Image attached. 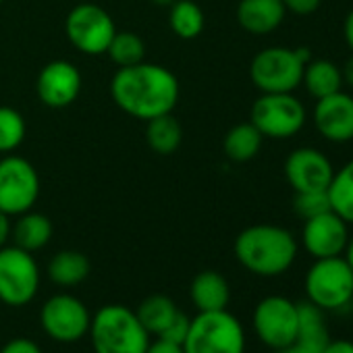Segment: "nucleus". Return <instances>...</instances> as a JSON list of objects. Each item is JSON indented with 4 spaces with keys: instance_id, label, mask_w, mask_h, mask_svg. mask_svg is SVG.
Masks as SVG:
<instances>
[{
    "instance_id": "obj_1",
    "label": "nucleus",
    "mask_w": 353,
    "mask_h": 353,
    "mask_svg": "<svg viewBox=\"0 0 353 353\" xmlns=\"http://www.w3.org/2000/svg\"><path fill=\"white\" fill-rule=\"evenodd\" d=\"M114 104L141 121L168 114L179 102V81L162 65L137 63L121 67L110 81Z\"/></svg>"
},
{
    "instance_id": "obj_2",
    "label": "nucleus",
    "mask_w": 353,
    "mask_h": 353,
    "mask_svg": "<svg viewBox=\"0 0 353 353\" xmlns=\"http://www.w3.org/2000/svg\"><path fill=\"white\" fill-rule=\"evenodd\" d=\"M297 241L291 231L276 225H254L235 239V258L258 276H279L287 272L297 258Z\"/></svg>"
},
{
    "instance_id": "obj_3",
    "label": "nucleus",
    "mask_w": 353,
    "mask_h": 353,
    "mask_svg": "<svg viewBox=\"0 0 353 353\" xmlns=\"http://www.w3.org/2000/svg\"><path fill=\"white\" fill-rule=\"evenodd\" d=\"M88 334L94 353H145L152 343L135 310L119 303L100 307L92 316Z\"/></svg>"
},
{
    "instance_id": "obj_4",
    "label": "nucleus",
    "mask_w": 353,
    "mask_h": 353,
    "mask_svg": "<svg viewBox=\"0 0 353 353\" xmlns=\"http://www.w3.org/2000/svg\"><path fill=\"white\" fill-rule=\"evenodd\" d=\"M312 54L307 48L270 46L258 52L250 67V77L262 94H291L299 88L303 69Z\"/></svg>"
},
{
    "instance_id": "obj_5",
    "label": "nucleus",
    "mask_w": 353,
    "mask_h": 353,
    "mask_svg": "<svg viewBox=\"0 0 353 353\" xmlns=\"http://www.w3.org/2000/svg\"><path fill=\"white\" fill-rule=\"evenodd\" d=\"M185 353H245V330L227 310L198 312L183 341Z\"/></svg>"
},
{
    "instance_id": "obj_6",
    "label": "nucleus",
    "mask_w": 353,
    "mask_h": 353,
    "mask_svg": "<svg viewBox=\"0 0 353 353\" xmlns=\"http://www.w3.org/2000/svg\"><path fill=\"white\" fill-rule=\"evenodd\" d=\"M307 301L322 312H341L353 299V270L343 256L320 258L305 272Z\"/></svg>"
},
{
    "instance_id": "obj_7",
    "label": "nucleus",
    "mask_w": 353,
    "mask_h": 353,
    "mask_svg": "<svg viewBox=\"0 0 353 353\" xmlns=\"http://www.w3.org/2000/svg\"><path fill=\"white\" fill-rule=\"evenodd\" d=\"M40 289V268L32 256L17 245L0 248V301L28 305Z\"/></svg>"
},
{
    "instance_id": "obj_8",
    "label": "nucleus",
    "mask_w": 353,
    "mask_h": 353,
    "mask_svg": "<svg viewBox=\"0 0 353 353\" xmlns=\"http://www.w3.org/2000/svg\"><path fill=\"white\" fill-rule=\"evenodd\" d=\"M38 196L40 176L30 160L13 154L0 160V210L19 216L34 208Z\"/></svg>"
},
{
    "instance_id": "obj_9",
    "label": "nucleus",
    "mask_w": 353,
    "mask_h": 353,
    "mask_svg": "<svg viewBox=\"0 0 353 353\" xmlns=\"http://www.w3.org/2000/svg\"><path fill=\"white\" fill-rule=\"evenodd\" d=\"M252 324L256 336L268 349H287L297 341V303L283 295H268L256 305Z\"/></svg>"
},
{
    "instance_id": "obj_10",
    "label": "nucleus",
    "mask_w": 353,
    "mask_h": 353,
    "mask_svg": "<svg viewBox=\"0 0 353 353\" xmlns=\"http://www.w3.org/2000/svg\"><path fill=\"white\" fill-rule=\"evenodd\" d=\"M65 34L79 52L98 57L106 54L108 44L117 34V26L102 7L94 3H81L67 15Z\"/></svg>"
},
{
    "instance_id": "obj_11",
    "label": "nucleus",
    "mask_w": 353,
    "mask_h": 353,
    "mask_svg": "<svg viewBox=\"0 0 353 353\" xmlns=\"http://www.w3.org/2000/svg\"><path fill=\"white\" fill-rule=\"evenodd\" d=\"M252 123L270 139H287L305 125V108L293 94H262L252 106Z\"/></svg>"
},
{
    "instance_id": "obj_12",
    "label": "nucleus",
    "mask_w": 353,
    "mask_h": 353,
    "mask_svg": "<svg viewBox=\"0 0 353 353\" xmlns=\"http://www.w3.org/2000/svg\"><path fill=\"white\" fill-rule=\"evenodd\" d=\"M44 332L59 343H75L90 332L92 316L83 301L73 295L50 297L40 312Z\"/></svg>"
},
{
    "instance_id": "obj_13",
    "label": "nucleus",
    "mask_w": 353,
    "mask_h": 353,
    "mask_svg": "<svg viewBox=\"0 0 353 353\" xmlns=\"http://www.w3.org/2000/svg\"><path fill=\"white\" fill-rule=\"evenodd\" d=\"M334 168L330 160L316 148H297L285 160V176L289 185L299 192H326Z\"/></svg>"
},
{
    "instance_id": "obj_14",
    "label": "nucleus",
    "mask_w": 353,
    "mask_h": 353,
    "mask_svg": "<svg viewBox=\"0 0 353 353\" xmlns=\"http://www.w3.org/2000/svg\"><path fill=\"white\" fill-rule=\"evenodd\" d=\"M347 241H349V225L332 210L312 216L303 223L301 245L316 260L343 256Z\"/></svg>"
},
{
    "instance_id": "obj_15",
    "label": "nucleus",
    "mask_w": 353,
    "mask_h": 353,
    "mask_svg": "<svg viewBox=\"0 0 353 353\" xmlns=\"http://www.w3.org/2000/svg\"><path fill=\"white\" fill-rule=\"evenodd\" d=\"M36 92L48 108H67L81 92V73L69 61H52L40 71Z\"/></svg>"
},
{
    "instance_id": "obj_16",
    "label": "nucleus",
    "mask_w": 353,
    "mask_h": 353,
    "mask_svg": "<svg viewBox=\"0 0 353 353\" xmlns=\"http://www.w3.org/2000/svg\"><path fill=\"white\" fill-rule=\"evenodd\" d=\"M314 125L318 133L334 143L353 139V96L345 92L320 98L314 108Z\"/></svg>"
},
{
    "instance_id": "obj_17",
    "label": "nucleus",
    "mask_w": 353,
    "mask_h": 353,
    "mask_svg": "<svg viewBox=\"0 0 353 353\" xmlns=\"http://www.w3.org/2000/svg\"><path fill=\"white\" fill-rule=\"evenodd\" d=\"M283 0H241L237 5V21L239 26L256 36L274 32L285 19Z\"/></svg>"
},
{
    "instance_id": "obj_18",
    "label": "nucleus",
    "mask_w": 353,
    "mask_h": 353,
    "mask_svg": "<svg viewBox=\"0 0 353 353\" xmlns=\"http://www.w3.org/2000/svg\"><path fill=\"white\" fill-rule=\"evenodd\" d=\"M192 301L198 312L227 310L231 301V287L227 279L216 270H202L192 283Z\"/></svg>"
},
{
    "instance_id": "obj_19",
    "label": "nucleus",
    "mask_w": 353,
    "mask_h": 353,
    "mask_svg": "<svg viewBox=\"0 0 353 353\" xmlns=\"http://www.w3.org/2000/svg\"><path fill=\"white\" fill-rule=\"evenodd\" d=\"M11 237L17 248L34 254L46 248L48 241L52 239V223L48 221V216L28 210L19 214L17 223L11 227Z\"/></svg>"
},
{
    "instance_id": "obj_20",
    "label": "nucleus",
    "mask_w": 353,
    "mask_h": 353,
    "mask_svg": "<svg viewBox=\"0 0 353 353\" xmlns=\"http://www.w3.org/2000/svg\"><path fill=\"white\" fill-rule=\"evenodd\" d=\"M139 322L143 324V328L150 332V336L154 334L156 339L162 336L168 326L179 318L181 310L174 305V301L166 295H150L141 301V305L135 310Z\"/></svg>"
},
{
    "instance_id": "obj_21",
    "label": "nucleus",
    "mask_w": 353,
    "mask_h": 353,
    "mask_svg": "<svg viewBox=\"0 0 353 353\" xmlns=\"http://www.w3.org/2000/svg\"><path fill=\"white\" fill-rule=\"evenodd\" d=\"M145 141L156 154L168 156V154L176 152V148L181 145L183 127L172 117V112L154 117V119L145 121Z\"/></svg>"
},
{
    "instance_id": "obj_22",
    "label": "nucleus",
    "mask_w": 353,
    "mask_h": 353,
    "mask_svg": "<svg viewBox=\"0 0 353 353\" xmlns=\"http://www.w3.org/2000/svg\"><path fill=\"white\" fill-rule=\"evenodd\" d=\"M301 83L305 85L307 94H312L316 100L326 98L330 94L341 92L343 85V73L341 69L330 63V61H310L303 69V77Z\"/></svg>"
},
{
    "instance_id": "obj_23",
    "label": "nucleus",
    "mask_w": 353,
    "mask_h": 353,
    "mask_svg": "<svg viewBox=\"0 0 353 353\" xmlns=\"http://www.w3.org/2000/svg\"><path fill=\"white\" fill-rule=\"evenodd\" d=\"M90 274V260L75 250H63L52 256L48 264V276L59 287H75Z\"/></svg>"
},
{
    "instance_id": "obj_24",
    "label": "nucleus",
    "mask_w": 353,
    "mask_h": 353,
    "mask_svg": "<svg viewBox=\"0 0 353 353\" xmlns=\"http://www.w3.org/2000/svg\"><path fill=\"white\" fill-rule=\"evenodd\" d=\"M168 26L181 40H196L204 32L206 17L194 0H174L168 11Z\"/></svg>"
},
{
    "instance_id": "obj_25",
    "label": "nucleus",
    "mask_w": 353,
    "mask_h": 353,
    "mask_svg": "<svg viewBox=\"0 0 353 353\" xmlns=\"http://www.w3.org/2000/svg\"><path fill=\"white\" fill-rule=\"evenodd\" d=\"M326 194L330 210L347 225H353V160H349L341 170H334Z\"/></svg>"
},
{
    "instance_id": "obj_26",
    "label": "nucleus",
    "mask_w": 353,
    "mask_h": 353,
    "mask_svg": "<svg viewBox=\"0 0 353 353\" xmlns=\"http://www.w3.org/2000/svg\"><path fill=\"white\" fill-rule=\"evenodd\" d=\"M262 139L264 135L256 129L252 121L239 123L225 135V154L235 162H248L260 152Z\"/></svg>"
},
{
    "instance_id": "obj_27",
    "label": "nucleus",
    "mask_w": 353,
    "mask_h": 353,
    "mask_svg": "<svg viewBox=\"0 0 353 353\" xmlns=\"http://www.w3.org/2000/svg\"><path fill=\"white\" fill-rule=\"evenodd\" d=\"M299 314V328H297V341L326 345L330 341V332L326 326V316L320 307H316L310 301L297 303Z\"/></svg>"
},
{
    "instance_id": "obj_28",
    "label": "nucleus",
    "mask_w": 353,
    "mask_h": 353,
    "mask_svg": "<svg viewBox=\"0 0 353 353\" xmlns=\"http://www.w3.org/2000/svg\"><path fill=\"white\" fill-rule=\"evenodd\" d=\"M106 54L110 61L121 69V67H131L137 63H143L145 57V44L143 40L133 34V32H117L108 44Z\"/></svg>"
},
{
    "instance_id": "obj_29",
    "label": "nucleus",
    "mask_w": 353,
    "mask_h": 353,
    "mask_svg": "<svg viewBox=\"0 0 353 353\" xmlns=\"http://www.w3.org/2000/svg\"><path fill=\"white\" fill-rule=\"evenodd\" d=\"M28 127L19 110L11 106H0V154L17 150L26 139Z\"/></svg>"
},
{
    "instance_id": "obj_30",
    "label": "nucleus",
    "mask_w": 353,
    "mask_h": 353,
    "mask_svg": "<svg viewBox=\"0 0 353 353\" xmlns=\"http://www.w3.org/2000/svg\"><path fill=\"white\" fill-rule=\"evenodd\" d=\"M293 208L303 221H307L312 216L328 212L330 210V200H328L326 192H299V194H295Z\"/></svg>"
},
{
    "instance_id": "obj_31",
    "label": "nucleus",
    "mask_w": 353,
    "mask_h": 353,
    "mask_svg": "<svg viewBox=\"0 0 353 353\" xmlns=\"http://www.w3.org/2000/svg\"><path fill=\"white\" fill-rule=\"evenodd\" d=\"M190 318L181 312L179 314V318H176L170 326H168V330L162 334V336H158V339H164V341H170V343H179V345H183V341H185V336H188V330H190Z\"/></svg>"
},
{
    "instance_id": "obj_32",
    "label": "nucleus",
    "mask_w": 353,
    "mask_h": 353,
    "mask_svg": "<svg viewBox=\"0 0 353 353\" xmlns=\"http://www.w3.org/2000/svg\"><path fill=\"white\" fill-rule=\"evenodd\" d=\"M0 353H42V349L32 339L19 336V339L9 341L3 349H0Z\"/></svg>"
},
{
    "instance_id": "obj_33",
    "label": "nucleus",
    "mask_w": 353,
    "mask_h": 353,
    "mask_svg": "<svg viewBox=\"0 0 353 353\" xmlns=\"http://www.w3.org/2000/svg\"><path fill=\"white\" fill-rule=\"evenodd\" d=\"M283 5L295 15H312L320 7V0H283Z\"/></svg>"
},
{
    "instance_id": "obj_34",
    "label": "nucleus",
    "mask_w": 353,
    "mask_h": 353,
    "mask_svg": "<svg viewBox=\"0 0 353 353\" xmlns=\"http://www.w3.org/2000/svg\"><path fill=\"white\" fill-rule=\"evenodd\" d=\"M145 353H185V351H183V345H179V343H170V341H164V339H156V341L150 343Z\"/></svg>"
},
{
    "instance_id": "obj_35",
    "label": "nucleus",
    "mask_w": 353,
    "mask_h": 353,
    "mask_svg": "<svg viewBox=\"0 0 353 353\" xmlns=\"http://www.w3.org/2000/svg\"><path fill=\"white\" fill-rule=\"evenodd\" d=\"M322 353H353V341H349V339H330Z\"/></svg>"
},
{
    "instance_id": "obj_36",
    "label": "nucleus",
    "mask_w": 353,
    "mask_h": 353,
    "mask_svg": "<svg viewBox=\"0 0 353 353\" xmlns=\"http://www.w3.org/2000/svg\"><path fill=\"white\" fill-rule=\"evenodd\" d=\"M326 345H316V343H305V341H295L291 345L293 353H322Z\"/></svg>"
},
{
    "instance_id": "obj_37",
    "label": "nucleus",
    "mask_w": 353,
    "mask_h": 353,
    "mask_svg": "<svg viewBox=\"0 0 353 353\" xmlns=\"http://www.w3.org/2000/svg\"><path fill=\"white\" fill-rule=\"evenodd\" d=\"M9 237H11V221H9V214L0 210V248H5Z\"/></svg>"
},
{
    "instance_id": "obj_38",
    "label": "nucleus",
    "mask_w": 353,
    "mask_h": 353,
    "mask_svg": "<svg viewBox=\"0 0 353 353\" xmlns=\"http://www.w3.org/2000/svg\"><path fill=\"white\" fill-rule=\"evenodd\" d=\"M343 34H345V40L349 44V48L353 50V9L349 11L347 19H345V26H343Z\"/></svg>"
},
{
    "instance_id": "obj_39",
    "label": "nucleus",
    "mask_w": 353,
    "mask_h": 353,
    "mask_svg": "<svg viewBox=\"0 0 353 353\" xmlns=\"http://www.w3.org/2000/svg\"><path fill=\"white\" fill-rule=\"evenodd\" d=\"M341 73H343V79L347 81V85H349V88H353V57L345 63V67H343V71H341Z\"/></svg>"
},
{
    "instance_id": "obj_40",
    "label": "nucleus",
    "mask_w": 353,
    "mask_h": 353,
    "mask_svg": "<svg viewBox=\"0 0 353 353\" xmlns=\"http://www.w3.org/2000/svg\"><path fill=\"white\" fill-rule=\"evenodd\" d=\"M343 258H345V262L349 264V268L353 270V237H349L347 248H345V252H343Z\"/></svg>"
},
{
    "instance_id": "obj_41",
    "label": "nucleus",
    "mask_w": 353,
    "mask_h": 353,
    "mask_svg": "<svg viewBox=\"0 0 353 353\" xmlns=\"http://www.w3.org/2000/svg\"><path fill=\"white\" fill-rule=\"evenodd\" d=\"M154 5H158V7H170L174 0H152Z\"/></svg>"
},
{
    "instance_id": "obj_42",
    "label": "nucleus",
    "mask_w": 353,
    "mask_h": 353,
    "mask_svg": "<svg viewBox=\"0 0 353 353\" xmlns=\"http://www.w3.org/2000/svg\"><path fill=\"white\" fill-rule=\"evenodd\" d=\"M270 353H293V351L291 347H287V349H270Z\"/></svg>"
},
{
    "instance_id": "obj_43",
    "label": "nucleus",
    "mask_w": 353,
    "mask_h": 353,
    "mask_svg": "<svg viewBox=\"0 0 353 353\" xmlns=\"http://www.w3.org/2000/svg\"><path fill=\"white\" fill-rule=\"evenodd\" d=\"M349 310H351V314H353V299H351V303H349Z\"/></svg>"
},
{
    "instance_id": "obj_44",
    "label": "nucleus",
    "mask_w": 353,
    "mask_h": 353,
    "mask_svg": "<svg viewBox=\"0 0 353 353\" xmlns=\"http://www.w3.org/2000/svg\"><path fill=\"white\" fill-rule=\"evenodd\" d=\"M0 5H3V0H0Z\"/></svg>"
}]
</instances>
